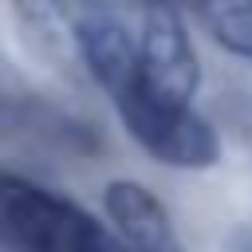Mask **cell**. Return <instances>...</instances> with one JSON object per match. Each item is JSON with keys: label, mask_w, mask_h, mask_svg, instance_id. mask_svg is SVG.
I'll list each match as a JSON object with an SVG mask.
<instances>
[{"label": "cell", "mask_w": 252, "mask_h": 252, "mask_svg": "<svg viewBox=\"0 0 252 252\" xmlns=\"http://www.w3.org/2000/svg\"><path fill=\"white\" fill-rule=\"evenodd\" d=\"M0 248L8 252H130L83 205L0 169Z\"/></svg>", "instance_id": "1"}, {"label": "cell", "mask_w": 252, "mask_h": 252, "mask_svg": "<svg viewBox=\"0 0 252 252\" xmlns=\"http://www.w3.org/2000/svg\"><path fill=\"white\" fill-rule=\"evenodd\" d=\"M122 126L130 130V138L158 158L161 165L173 169H209L220 161V138L209 126L205 114H197L193 106L181 102H165L146 94L142 87H134L130 79H118L106 87Z\"/></svg>", "instance_id": "2"}, {"label": "cell", "mask_w": 252, "mask_h": 252, "mask_svg": "<svg viewBox=\"0 0 252 252\" xmlns=\"http://www.w3.org/2000/svg\"><path fill=\"white\" fill-rule=\"evenodd\" d=\"M118 79H130L134 87H142L154 98L193 106V94L201 87V67H197V51L189 43L177 0H146L142 4L134 63L122 67L102 87H110Z\"/></svg>", "instance_id": "3"}, {"label": "cell", "mask_w": 252, "mask_h": 252, "mask_svg": "<svg viewBox=\"0 0 252 252\" xmlns=\"http://www.w3.org/2000/svg\"><path fill=\"white\" fill-rule=\"evenodd\" d=\"M102 213L114 224V236L130 252H181L165 205L142 181H126V177L110 181L102 189Z\"/></svg>", "instance_id": "4"}, {"label": "cell", "mask_w": 252, "mask_h": 252, "mask_svg": "<svg viewBox=\"0 0 252 252\" xmlns=\"http://www.w3.org/2000/svg\"><path fill=\"white\" fill-rule=\"evenodd\" d=\"M185 4L228 55L252 63V0H185Z\"/></svg>", "instance_id": "5"}, {"label": "cell", "mask_w": 252, "mask_h": 252, "mask_svg": "<svg viewBox=\"0 0 252 252\" xmlns=\"http://www.w3.org/2000/svg\"><path fill=\"white\" fill-rule=\"evenodd\" d=\"M16 8L24 12L28 24H39V28H47V24H55V20L67 16L63 12V0H16Z\"/></svg>", "instance_id": "6"}, {"label": "cell", "mask_w": 252, "mask_h": 252, "mask_svg": "<svg viewBox=\"0 0 252 252\" xmlns=\"http://www.w3.org/2000/svg\"><path fill=\"white\" fill-rule=\"evenodd\" d=\"M224 252H252V224L236 228V232L224 240Z\"/></svg>", "instance_id": "7"}, {"label": "cell", "mask_w": 252, "mask_h": 252, "mask_svg": "<svg viewBox=\"0 0 252 252\" xmlns=\"http://www.w3.org/2000/svg\"><path fill=\"white\" fill-rule=\"evenodd\" d=\"M102 4H110V0H63V12L75 20L79 12H87V8H102Z\"/></svg>", "instance_id": "8"}]
</instances>
